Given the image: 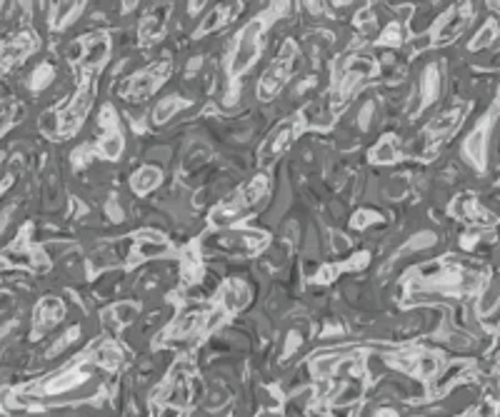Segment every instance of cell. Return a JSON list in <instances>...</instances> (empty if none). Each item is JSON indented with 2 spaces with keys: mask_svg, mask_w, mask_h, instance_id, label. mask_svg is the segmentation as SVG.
<instances>
[{
  "mask_svg": "<svg viewBox=\"0 0 500 417\" xmlns=\"http://www.w3.org/2000/svg\"><path fill=\"white\" fill-rule=\"evenodd\" d=\"M250 297H253V292H250V287H248L245 282L238 280V278L228 280L226 285L221 287L223 315H233V312H238L245 305H250Z\"/></svg>",
  "mask_w": 500,
  "mask_h": 417,
  "instance_id": "cell-17",
  "label": "cell"
},
{
  "mask_svg": "<svg viewBox=\"0 0 500 417\" xmlns=\"http://www.w3.org/2000/svg\"><path fill=\"white\" fill-rule=\"evenodd\" d=\"M398 158H400V143L395 135H383L378 140V145L368 153V160L373 165H390Z\"/></svg>",
  "mask_w": 500,
  "mask_h": 417,
  "instance_id": "cell-19",
  "label": "cell"
},
{
  "mask_svg": "<svg viewBox=\"0 0 500 417\" xmlns=\"http://www.w3.org/2000/svg\"><path fill=\"white\" fill-rule=\"evenodd\" d=\"M188 105H190V101H185L183 96L163 98V101H160L158 105H155V110H153V122H155V125H165V122H168L170 118L175 115V113L185 110Z\"/></svg>",
  "mask_w": 500,
  "mask_h": 417,
  "instance_id": "cell-23",
  "label": "cell"
},
{
  "mask_svg": "<svg viewBox=\"0 0 500 417\" xmlns=\"http://www.w3.org/2000/svg\"><path fill=\"white\" fill-rule=\"evenodd\" d=\"M240 11H243V3H221V6H216L206 18H203L200 28L195 30V38L208 35V33H216V30H221V28L230 25Z\"/></svg>",
  "mask_w": 500,
  "mask_h": 417,
  "instance_id": "cell-16",
  "label": "cell"
},
{
  "mask_svg": "<svg viewBox=\"0 0 500 417\" xmlns=\"http://www.w3.org/2000/svg\"><path fill=\"white\" fill-rule=\"evenodd\" d=\"M95 98V85H78L75 96L68 98L63 105L53 108L40 115V130L53 140H63L80 130V125L85 122V118L90 115Z\"/></svg>",
  "mask_w": 500,
  "mask_h": 417,
  "instance_id": "cell-1",
  "label": "cell"
},
{
  "mask_svg": "<svg viewBox=\"0 0 500 417\" xmlns=\"http://www.w3.org/2000/svg\"><path fill=\"white\" fill-rule=\"evenodd\" d=\"M468 13H473V11H468V8H458L455 13H450V16L438 25L435 45H443V42L453 40V38L463 30V23H465V18H468Z\"/></svg>",
  "mask_w": 500,
  "mask_h": 417,
  "instance_id": "cell-20",
  "label": "cell"
},
{
  "mask_svg": "<svg viewBox=\"0 0 500 417\" xmlns=\"http://www.w3.org/2000/svg\"><path fill=\"white\" fill-rule=\"evenodd\" d=\"M438 90H440V73H438V68L433 65V68L426 70V75H423V85H421V105H418V110L426 105H430L433 101L438 98ZM416 110V113H418Z\"/></svg>",
  "mask_w": 500,
  "mask_h": 417,
  "instance_id": "cell-25",
  "label": "cell"
},
{
  "mask_svg": "<svg viewBox=\"0 0 500 417\" xmlns=\"http://www.w3.org/2000/svg\"><path fill=\"white\" fill-rule=\"evenodd\" d=\"M170 73H173L170 60H155V63L145 65V68H140L138 73H133L130 78L123 80L121 96L130 103L148 101L153 93H158V88L170 78Z\"/></svg>",
  "mask_w": 500,
  "mask_h": 417,
  "instance_id": "cell-8",
  "label": "cell"
},
{
  "mask_svg": "<svg viewBox=\"0 0 500 417\" xmlns=\"http://www.w3.org/2000/svg\"><path fill=\"white\" fill-rule=\"evenodd\" d=\"M370 222H380V215L378 212H370V210H358L353 215V227H368Z\"/></svg>",
  "mask_w": 500,
  "mask_h": 417,
  "instance_id": "cell-32",
  "label": "cell"
},
{
  "mask_svg": "<svg viewBox=\"0 0 500 417\" xmlns=\"http://www.w3.org/2000/svg\"><path fill=\"white\" fill-rule=\"evenodd\" d=\"M265 28H268V13L253 18V21L238 33L235 45H233L230 53H228V75H230L233 80L240 78V75L253 68V63L258 60L260 48H263L260 42H263Z\"/></svg>",
  "mask_w": 500,
  "mask_h": 417,
  "instance_id": "cell-6",
  "label": "cell"
},
{
  "mask_svg": "<svg viewBox=\"0 0 500 417\" xmlns=\"http://www.w3.org/2000/svg\"><path fill=\"white\" fill-rule=\"evenodd\" d=\"M163 183V173H160L155 165H145V168H140L135 175L130 178V185L133 190L138 193V195H145V193L155 190L158 185Z\"/></svg>",
  "mask_w": 500,
  "mask_h": 417,
  "instance_id": "cell-21",
  "label": "cell"
},
{
  "mask_svg": "<svg viewBox=\"0 0 500 417\" xmlns=\"http://www.w3.org/2000/svg\"><path fill=\"white\" fill-rule=\"evenodd\" d=\"M98 150L108 160H118L123 153V132L118 127V115L111 105L103 108L100 113V135H98Z\"/></svg>",
  "mask_w": 500,
  "mask_h": 417,
  "instance_id": "cell-11",
  "label": "cell"
},
{
  "mask_svg": "<svg viewBox=\"0 0 500 417\" xmlns=\"http://www.w3.org/2000/svg\"><path fill=\"white\" fill-rule=\"evenodd\" d=\"M206 307H190V310H183L178 317H175V322L168 328V338H188V335H193L195 330L200 328V325H206Z\"/></svg>",
  "mask_w": 500,
  "mask_h": 417,
  "instance_id": "cell-18",
  "label": "cell"
},
{
  "mask_svg": "<svg viewBox=\"0 0 500 417\" xmlns=\"http://www.w3.org/2000/svg\"><path fill=\"white\" fill-rule=\"evenodd\" d=\"M300 127H303L300 118H290V120H283L280 125H275L273 130L268 132V137L263 140V145H260L258 163H260V165L275 163V160H278L280 155H283L285 150H288L290 145H293V140L298 137Z\"/></svg>",
  "mask_w": 500,
  "mask_h": 417,
  "instance_id": "cell-9",
  "label": "cell"
},
{
  "mask_svg": "<svg viewBox=\"0 0 500 417\" xmlns=\"http://www.w3.org/2000/svg\"><path fill=\"white\" fill-rule=\"evenodd\" d=\"M63 317H65V305L60 297H43L35 305V312H33V325H35L33 338H40L43 333L53 330Z\"/></svg>",
  "mask_w": 500,
  "mask_h": 417,
  "instance_id": "cell-12",
  "label": "cell"
},
{
  "mask_svg": "<svg viewBox=\"0 0 500 417\" xmlns=\"http://www.w3.org/2000/svg\"><path fill=\"white\" fill-rule=\"evenodd\" d=\"M375 417H395V412H390V410H380Z\"/></svg>",
  "mask_w": 500,
  "mask_h": 417,
  "instance_id": "cell-34",
  "label": "cell"
},
{
  "mask_svg": "<svg viewBox=\"0 0 500 417\" xmlns=\"http://www.w3.org/2000/svg\"><path fill=\"white\" fill-rule=\"evenodd\" d=\"M108 58H111V35L103 30L85 33L68 48V63L75 70L78 85H95Z\"/></svg>",
  "mask_w": 500,
  "mask_h": 417,
  "instance_id": "cell-2",
  "label": "cell"
},
{
  "mask_svg": "<svg viewBox=\"0 0 500 417\" xmlns=\"http://www.w3.org/2000/svg\"><path fill=\"white\" fill-rule=\"evenodd\" d=\"M18 115H21V103L18 101H3L0 103V132H6L8 127L16 122Z\"/></svg>",
  "mask_w": 500,
  "mask_h": 417,
  "instance_id": "cell-28",
  "label": "cell"
},
{
  "mask_svg": "<svg viewBox=\"0 0 500 417\" xmlns=\"http://www.w3.org/2000/svg\"><path fill=\"white\" fill-rule=\"evenodd\" d=\"M53 78H55L53 65H50V63H40V65H38V68L30 73V88H33V90L48 88V85L53 83Z\"/></svg>",
  "mask_w": 500,
  "mask_h": 417,
  "instance_id": "cell-27",
  "label": "cell"
},
{
  "mask_svg": "<svg viewBox=\"0 0 500 417\" xmlns=\"http://www.w3.org/2000/svg\"><path fill=\"white\" fill-rule=\"evenodd\" d=\"M495 35H498V25H495V23H485V28L478 33V38H475V40H473V45H470V48H473V50L483 48L485 42H490Z\"/></svg>",
  "mask_w": 500,
  "mask_h": 417,
  "instance_id": "cell-30",
  "label": "cell"
},
{
  "mask_svg": "<svg viewBox=\"0 0 500 417\" xmlns=\"http://www.w3.org/2000/svg\"><path fill=\"white\" fill-rule=\"evenodd\" d=\"M93 362L100 365L106 370H118L123 365V353L116 343H103L98 350L93 353Z\"/></svg>",
  "mask_w": 500,
  "mask_h": 417,
  "instance_id": "cell-24",
  "label": "cell"
},
{
  "mask_svg": "<svg viewBox=\"0 0 500 417\" xmlns=\"http://www.w3.org/2000/svg\"><path fill=\"white\" fill-rule=\"evenodd\" d=\"M168 250H170V245L165 243L163 235L145 230V233H140V235L135 238V245H133V255L128 258V263H130V265H138V263H143V260L160 258V255H165Z\"/></svg>",
  "mask_w": 500,
  "mask_h": 417,
  "instance_id": "cell-15",
  "label": "cell"
},
{
  "mask_svg": "<svg viewBox=\"0 0 500 417\" xmlns=\"http://www.w3.org/2000/svg\"><path fill=\"white\" fill-rule=\"evenodd\" d=\"M403 40H406V30H403L400 23L393 21L383 28V33L378 35L375 45H380V48H398V45H403Z\"/></svg>",
  "mask_w": 500,
  "mask_h": 417,
  "instance_id": "cell-26",
  "label": "cell"
},
{
  "mask_svg": "<svg viewBox=\"0 0 500 417\" xmlns=\"http://www.w3.org/2000/svg\"><path fill=\"white\" fill-rule=\"evenodd\" d=\"M38 50V35L33 30H18L0 42V75L16 70L28 55Z\"/></svg>",
  "mask_w": 500,
  "mask_h": 417,
  "instance_id": "cell-10",
  "label": "cell"
},
{
  "mask_svg": "<svg viewBox=\"0 0 500 417\" xmlns=\"http://www.w3.org/2000/svg\"><path fill=\"white\" fill-rule=\"evenodd\" d=\"M268 243L270 235L265 230H255V227H226V230L208 233L203 238V250L206 253L230 255V258H250V255L260 253Z\"/></svg>",
  "mask_w": 500,
  "mask_h": 417,
  "instance_id": "cell-5",
  "label": "cell"
},
{
  "mask_svg": "<svg viewBox=\"0 0 500 417\" xmlns=\"http://www.w3.org/2000/svg\"><path fill=\"white\" fill-rule=\"evenodd\" d=\"M355 25H358L363 33H373L375 30V13L370 11V8H363V11L355 16Z\"/></svg>",
  "mask_w": 500,
  "mask_h": 417,
  "instance_id": "cell-31",
  "label": "cell"
},
{
  "mask_svg": "<svg viewBox=\"0 0 500 417\" xmlns=\"http://www.w3.org/2000/svg\"><path fill=\"white\" fill-rule=\"evenodd\" d=\"M311 417H330V415H323V412H313Z\"/></svg>",
  "mask_w": 500,
  "mask_h": 417,
  "instance_id": "cell-35",
  "label": "cell"
},
{
  "mask_svg": "<svg viewBox=\"0 0 500 417\" xmlns=\"http://www.w3.org/2000/svg\"><path fill=\"white\" fill-rule=\"evenodd\" d=\"M378 73V65L370 55L363 53H353L345 55L335 63V90L330 96V105H333V118L348 105L358 96L360 90L365 88V83L375 78Z\"/></svg>",
  "mask_w": 500,
  "mask_h": 417,
  "instance_id": "cell-3",
  "label": "cell"
},
{
  "mask_svg": "<svg viewBox=\"0 0 500 417\" xmlns=\"http://www.w3.org/2000/svg\"><path fill=\"white\" fill-rule=\"evenodd\" d=\"M85 3H55L53 8H50V25H53V30H63V28H68L70 23L78 18V13L83 11Z\"/></svg>",
  "mask_w": 500,
  "mask_h": 417,
  "instance_id": "cell-22",
  "label": "cell"
},
{
  "mask_svg": "<svg viewBox=\"0 0 500 417\" xmlns=\"http://www.w3.org/2000/svg\"><path fill=\"white\" fill-rule=\"evenodd\" d=\"M370 120H373V103H365V105L360 108L358 125L363 127V130H368V127H370Z\"/></svg>",
  "mask_w": 500,
  "mask_h": 417,
  "instance_id": "cell-33",
  "label": "cell"
},
{
  "mask_svg": "<svg viewBox=\"0 0 500 417\" xmlns=\"http://www.w3.org/2000/svg\"><path fill=\"white\" fill-rule=\"evenodd\" d=\"M168 16H170L168 6H155L145 13V18L140 21V28H138V40H140V45H150V42L160 40V38L165 35Z\"/></svg>",
  "mask_w": 500,
  "mask_h": 417,
  "instance_id": "cell-14",
  "label": "cell"
},
{
  "mask_svg": "<svg viewBox=\"0 0 500 417\" xmlns=\"http://www.w3.org/2000/svg\"><path fill=\"white\" fill-rule=\"evenodd\" d=\"M268 190H270L268 178L258 175V178L250 180L248 185H243L240 190L233 193L230 198H226L221 205L213 207L208 220H211V225L218 227V230L238 225L240 220H245L248 215H253V212L258 210L260 202L268 198Z\"/></svg>",
  "mask_w": 500,
  "mask_h": 417,
  "instance_id": "cell-4",
  "label": "cell"
},
{
  "mask_svg": "<svg viewBox=\"0 0 500 417\" xmlns=\"http://www.w3.org/2000/svg\"><path fill=\"white\" fill-rule=\"evenodd\" d=\"M300 65V53H298V45L293 40H285L280 53L275 55L273 63L265 68V73L260 75V83H258V101L260 103H268L273 98L280 96V90L288 85V80L295 75Z\"/></svg>",
  "mask_w": 500,
  "mask_h": 417,
  "instance_id": "cell-7",
  "label": "cell"
},
{
  "mask_svg": "<svg viewBox=\"0 0 500 417\" xmlns=\"http://www.w3.org/2000/svg\"><path fill=\"white\" fill-rule=\"evenodd\" d=\"M463 115H465V108H450V110L440 113V115H438L435 120L428 125V130H426L428 145H433V148H435V145H440L443 140H448V137L458 130Z\"/></svg>",
  "mask_w": 500,
  "mask_h": 417,
  "instance_id": "cell-13",
  "label": "cell"
},
{
  "mask_svg": "<svg viewBox=\"0 0 500 417\" xmlns=\"http://www.w3.org/2000/svg\"><path fill=\"white\" fill-rule=\"evenodd\" d=\"M78 335H80V328H78V325H73V328H70L68 333H65L63 338H60L58 343H55V348L48 350V358H55V355H58L60 350H65L70 343H75V338H78Z\"/></svg>",
  "mask_w": 500,
  "mask_h": 417,
  "instance_id": "cell-29",
  "label": "cell"
}]
</instances>
